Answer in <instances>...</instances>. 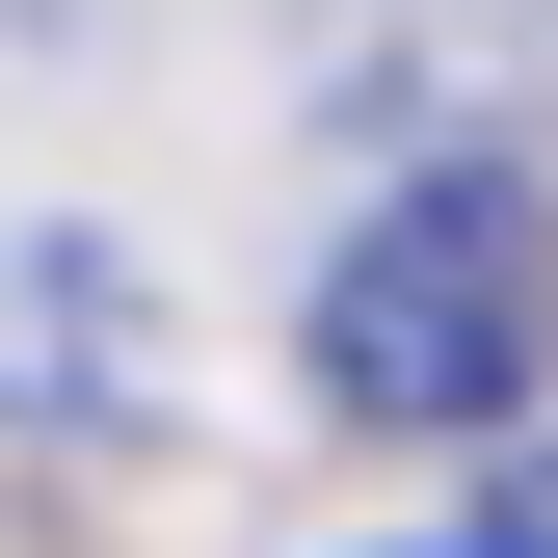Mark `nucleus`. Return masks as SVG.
I'll use <instances>...</instances> for the list:
<instances>
[{"label": "nucleus", "instance_id": "1", "mask_svg": "<svg viewBox=\"0 0 558 558\" xmlns=\"http://www.w3.org/2000/svg\"><path fill=\"white\" fill-rule=\"evenodd\" d=\"M293 373H319V426H373V452L532 426V399H558V186H532V160L373 186L345 266H319V319H293Z\"/></svg>", "mask_w": 558, "mask_h": 558}, {"label": "nucleus", "instance_id": "2", "mask_svg": "<svg viewBox=\"0 0 558 558\" xmlns=\"http://www.w3.org/2000/svg\"><path fill=\"white\" fill-rule=\"evenodd\" d=\"M452 558H558V478H506V506H478V532H452Z\"/></svg>", "mask_w": 558, "mask_h": 558}]
</instances>
